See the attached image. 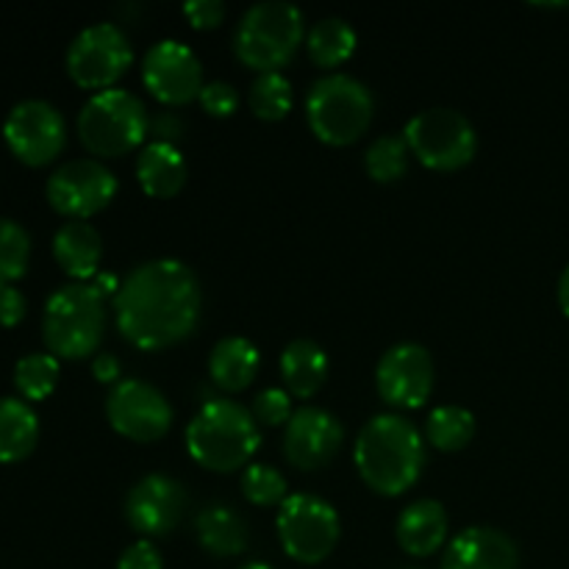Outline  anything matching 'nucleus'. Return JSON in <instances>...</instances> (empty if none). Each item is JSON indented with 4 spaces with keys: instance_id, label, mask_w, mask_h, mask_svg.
Returning <instances> with one entry per match:
<instances>
[{
    "instance_id": "nucleus-11",
    "label": "nucleus",
    "mask_w": 569,
    "mask_h": 569,
    "mask_svg": "<svg viewBox=\"0 0 569 569\" xmlns=\"http://www.w3.org/2000/svg\"><path fill=\"white\" fill-rule=\"evenodd\" d=\"M117 194V176L98 159H72L56 167L44 183L50 209L67 220H89L100 214Z\"/></svg>"
},
{
    "instance_id": "nucleus-36",
    "label": "nucleus",
    "mask_w": 569,
    "mask_h": 569,
    "mask_svg": "<svg viewBox=\"0 0 569 569\" xmlns=\"http://www.w3.org/2000/svg\"><path fill=\"white\" fill-rule=\"evenodd\" d=\"M117 569H164V561H161L159 548L150 539H139L122 550Z\"/></svg>"
},
{
    "instance_id": "nucleus-33",
    "label": "nucleus",
    "mask_w": 569,
    "mask_h": 569,
    "mask_svg": "<svg viewBox=\"0 0 569 569\" xmlns=\"http://www.w3.org/2000/svg\"><path fill=\"white\" fill-rule=\"evenodd\" d=\"M292 395L287 389H264V392L256 395L253 400V417L259 426L267 428H278V426H287L292 420Z\"/></svg>"
},
{
    "instance_id": "nucleus-7",
    "label": "nucleus",
    "mask_w": 569,
    "mask_h": 569,
    "mask_svg": "<svg viewBox=\"0 0 569 569\" xmlns=\"http://www.w3.org/2000/svg\"><path fill=\"white\" fill-rule=\"evenodd\" d=\"M148 106L128 89L92 94L78 114V139L94 159H122L148 139Z\"/></svg>"
},
{
    "instance_id": "nucleus-24",
    "label": "nucleus",
    "mask_w": 569,
    "mask_h": 569,
    "mask_svg": "<svg viewBox=\"0 0 569 569\" xmlns=\"http://www.w3.org/2000/svg\"><path fill=\"white\" fill-rule=\"evenodd\" d=\"M194 537L214 559H233L248 550V526L231 506H206L194 520Z\"/></svg>"
},
{
    "instance_id": "nucleus-15",
    "label": "nucleus",
    "mask_w": 569,
    "mask_h": 569,
    "mask_svg": "<svg viewBox=\"0 0 569 569\" xmlns=\"http://www.w3.org/2000/svg\"><path fill=\"white\" fill-rule=\"evenodd\" d=\"M142 81L144 89L170 109L189 106L200 98V89L206 87L198 53L176 39H161L144 53Z\"/></svg>"
},
{
    "instance_id": "nucleus-13",
    "label": "nucleus",
    "mask_w": 569,
    "mask_h": 569,
    "mask_svg": "<svg viewBox=\"0 0 569 569\" xmlns=\"http://www.w3.org/2000/svg\"><path fill=\"white\" fill-rule=\"evenodd\" d=\"M3 139L22 164L44 167L64 150L67 122L48 100H20L6 117Z\"/></svg>"
},
{
    "instance_id": "nucleus-4",
    "label": "nucleus",
    "mask_w": 569,
    "mask_h": 569,
    "mask_svg": "<svg viewBox=\"0 0 569 569\" xmlns=\"http://www.w3.org/2000/svg\"><path fill=\"white\" fill-rule=\"evenodd\" d=\"M106 333V295L94 283H64L44 303L42 337L56 359L81 361Z\"/></svg>"
},
{
    "instance_id": "nucleus-17",
    "label": "nucleus",
    "mask_w": 569,
    "mask_h": 569,
    "mask_svg": "<svg viewBox=\"0 0 569 569\" xmlns=\"http://www.w3.org/2000/svg\"><path fill=\"white\" fill-rule=\"evenodd\" d=\"M187 506L189 495L183 483L153 472V476H144L142 481L133 483L131 492L126 495V520L144 539L167 537L181 526Z\"/></svg>"
},
{
    "instance_id": "nucleus-40",
    "label": "nucleus",
    "mask_w": 569,
    "mask_h": 569,
    "mask_svg": "<svg viewBox=\"0 0 569 569\" xmlns=\"http://www.w3.org/2000/svg\"><path fill=\"white\" fill-rule=\"evenodd\" d=\"M559 306H561V311L569 317V264L565 267V272H561V278H559Z\"/></svg>"
},
{
    "instance_id": "nucleus-38",
    "label": "nucleus",
    "mask_w": 569,
    "mask_h": 569,
    "mask_svg": "<svg viewBox=\"0 0 569 569\" xmlns=\"http://www.w3.org/2000/svg\"><path fill=\"white\" fill-rule=\"evenodd\" d=\"M187 126H183L181 117L176 111H159V114L150 117V133H153V142L176 144L183 137Z\"/></svg>"
},
{
    "instance_id": "nucleus-41",
    "label": "nucleus",
    "mask_w": 569,
    "mask_h": 569,
    "mask_svg": "<svg viewBox=\"0 0 569 569\" xmlns=\"http://www.w3.org/2000/svg\"><path fill=\"white\" fill-rule=\"evenodd\" d=\"M239 569H272V567L264 565V561H248V565H242Z\"/></svg>"
},
{
    "instance_id": "nucleus-9",
    "label": "nucleus",
    "mask_w": 569,
    "mask_h": 569,
    "mask_svg": "<svg viewBox=\"0 0 569 569\" xmlns=\"http://www.w3.org/2000/svg\"><path fill=\"white\" fill-rule=\"evenodd\" d=\"M406 144L422 167L437 172H456L478 153V133L461 111L426 109L406 122Z\"/></svg>"
},
{
    "instance_id": "nucleus-34",
    "label": "nucleus",
    "mask_w": 569,
    "mask_h": 569,
    "mask_svg": "<svg viewBox=\"0 0 569 569\" xmlns=\"http://www.w3.org/2000/svg\"><path fill=\"white\" fill-rule=\"evenodd\" d=\"M198 103L209 117H220V120H226V117H231L233 111L239 109V92L237 87L228 81H209L203 89H200Z\"/></svg>"
},
{
    "instance_id": "nucleus-3",
    "label": "nucleus",
    "mask_w": 569,
    "mask_h": 569,
    "mask_svg": "<svg viewBox=\"0 0 569 569\" xmlns=\"http://www.w3.org/2000/svg\"><path fill=\"white\" fill-rule=\"evenodd\" d=\"M261 445V426L253 411L228 398H214L198 409L187 426V450L203 470L237 472L250 465Z\"/></svg>"
},
{
    "instance_id": "nucleus-31",
    "label": "nucleus",
    "mask_w": 569,
    "mask_h": 569,
    "mask_svg": "<svg viewBox=\"0 0 569 569\" xmlns=\"http://www.w3.org/2000/svg\"><path fill=\"white\" fill-rule=\"evenodd\" d=\"M31 259V237L20 222L0 217V289L26 276Z\"/></svg>"
},
{
    "instance_id": "nucleus-30",
    "label": "nucleus",
    "mask_w": 569,
    "mask_h": 569,
    "mask_svg": "<svg viewBox=\"0 0 569 569\" xmlns=\"http://www.w3.org/2000/svg\"><path fill=\"white\" fill-rule=\"evenodd\" d=\"M59 383V359L53 353H28L14 365V387L22 400H44Z\"/></svg>"
},
{
    "instance_id": "nucleus-1",
    "label": "nucleus",
    "mask_w": 569,
    "mask_h": 569,
    "mask_svg": "<svg viewBox=\"0 0 569 569\" xmlns=\"http://www.w3.org/2000/svg\"><path fill=\"white\" fill-rule=\"evenodd\" d=\"M200 281L178 259H150L131 270L114 295V322L139 350H167L192 337L200 322Z\"/></svg>"
},
{
    "instance_id": "nucleus-39",
    "label": "nucleus",
    "mask_w": 569,
    "mask_h": 569,
    "mask_svg": "<svg viewBox=\"0 0 569 569\" xmlns=\"http://www.w3.org/2000/svg\"><path fill=\"white\" fill-rule=\"evenodd\" d=\"M92 376L98 383H106V387H117L122 381V365L117 356L111 353H98L92 359Z\"/></svg>"
},
{
    "instance_id": "nucleus-22",
    "label": "nucleus",
    "mask_w": 569,
    "mask_h": 569,
    "mask_svg": "<svg viewBox=\"0 0 569 569\" xmlns=\"http://www.w3.org/2000/svg\"><path fill=\"white\" fill-rule=\"evenodd\" d=\"M331 361L328 353L315 339H295L281 353V378L287 383V392L300 400H309L326 387Z\"/></svg>"
},
{
    "instance_id": "nucleus-5",
    "label": "nucleus",
    "mask_w": 569,
    "mask_h": 569,
    "mask_svg": "<svg viewBox=\"0 0 569 569\" xmlns=\"http://www.w3.org/2000/svg\"><path fill=\"white\" fill-rule=\"evenodd\" d=\"M303 42V14L298 6L287 0H264V3L250 6L233 33L237 59L259 76L287 67Z\"/></svg>"
},
{
    "instance_id": "nucleus-16",
    "label": "nucleus",
    "mask_w": 569,
    "mask_h": 569,
    "mask_svg": "<svg viewBox=\"0 0 569 569\" xmlns=\"http://www.w3.org/2000/svg\"><path fill=\"white\" fill-rule=\"evenodd\" d=\"M345 445L339 417L320 406H300L283 431V456L300 472H317L331 465Z\"/></svg>"
},
{
    "instance_id": "nucleus-8",
    "label": "nucleus",
    "mask_w": 569,
    "mask_h": 569,
    "mask_svg": "<svg viewBox=\"0 0 569 569\" xmlns=\"http://www.w3.org/2000/svg\"><path fill=\"white\" fill-rule=\"evenodd\" d=\"M276 528L283 553L306 567L326 561L342 537L337 509L328 500L309 492L289 495L278 506Z\"/></svg>"
},
{
    "instance_id": "nucleus-25",
    "label": "nucleus",
    "mask_w": 569,
    "mask_h": 569,
    "mask_svg": "<svg viewBox=\"0 0 569 569\" xmlns=\"http://www.w3.org/2000/svg\"><path fill=\"white\" fill-rule=\"evenodd\" d=\"M39 442V417L26 400L0 398V461L28 459Z\"/></svg>"
},
{
    "instance_id": "nucleus-28",
    "label": "nucleus",
    "mask_w": 569,
    "mask_h": 569,
    "mask_svg": "<svg viewBox=\"0 0 569 569\" xmlns=\"http://www.w3.org/2000/svg\"><path fill=\"white\" fill-rule=\"evenodd\" d=\"M409 159L411 150L406 144V137H398V133H383L376 142L367 148L365 167L367 176L376 183H395L409 172Z\"/></svg>"
},
{
    "instance_id": "nucleus-12",
    "label": "nucleus",
    "mask_w": 569,
    "mask_h": 569,
    "mask_svg": "<svg viewBox=\"0 0 569 569\" xmlns=\"http://www.w3.org/2000/svg\"><path fill=\"white\" fill-rule=\"evenodd\" d=\"M106 417L109 426L131 442L150 445L159 442L172 428V406L153 383L139 378H122L109 389L106 398Z\"/></svg>"
},
{
    "instance_id": "nucleus-35",
    "label": "nucleus",
    "mask_w": 569,
    "mask_h": 569,
    "mask_svg": "<svg viewBox=\"0 0 569 569\" xmlns=\"http://www.w3.org/2000/svg\"><path fill=\"white\" fill-rule=\"evenodd\" d=\"M183 14L194 31H214L226 20V6L222 0H189L183 6Z\"/></svg>"
},
{
    "instance_id": "nucleus-23",
    "label": "nucleus",
    "mask_w": 569,
    "mask_h": 569,
    "mask_svg": "<svg viewBox=\"0 0 569 569\" xmlns=\"http://www.w3.org/2000/svg\"><path fill=\"white\" fill-rule=\"evenodd\" d=\"M261 367L259 348L244 337H226L211 348L209 376L222 392L237 395L256 381Z\"/></svg>"
},
{
    "instance_id": "nucleus-27",
    "label": "nucleus",
    "mask_w": 569,
    "mask_h": 569,
    "mask_svg": "<svg viewBox=\"0 0 569 569\" xmlns=\"http://www.w3.org/2000/svg\"><path fill=\"white\" fill-rule=\"evenodd\" d=\"M476 437V417L461 406H439L426 422V439L442 453H459Z\"/></svg>"
},
{
    "instance_id": "nucleus-18",
    "label": "nucleus",
    "mask_w": 569,
    "mask_h": 569,
    "mask_svg": "<svg viewBox=\"0 0 569 569\" xmlns=\"http://www.w3.org/2000/svg\"><path fill=\"white\" fill-rule=\"evenodd\" d=\"M515 539L492 526H472L456 533L442 553V569H517Z\"/></svg>"
},
{
    "instance_id": "nucleus-29",
    "label": "nucleus",
    "mask_w": 569,
    "mask_h": 569,
    "mask_svg": "<svg viewBox=\"0 0 569 569\" xmlns=\"http://www.w3.org/2000/svg\"><path fill=\"white\" fill-rule=\"evenodd\" d=\"M248 106L259 120L278 122L292 111V83L281 72H264L248 92Z\"/></svg>"
},
{
    "instance_id": "nucleus-42",
    "label": "nucleus",
    "mask_w": 569,
    "mask_h": 569,
    "mask_svg": "<svg viewBox=\"0 0 569 569\" xmlns=\"http://www.w3.org/2000/svg\"><path fill=\"white\" fill-rule=\"evenodd\" d=\"M406 569H415V567H406Z\"/></svg>"
},
{
    "instance_id": "nucleus-10",
    "label": "nucleus",
    "mask_w": 569,
    "mask_h": 569,
    "mask_svg": "<svg viewBox=\"0 0 569 569\" xmlns=\"http://www.w3.org/2000/svg\"><path fill=\"white\" fill-rule=\"evenodd\" d=\"M133 61L131 42H128L126 31L117 28L114 22H94V26L83 28L67 48V76L72 83L89 92H106L114 89L128 72Z\"/></svg>"
},
{
    "instance_id": "nucleus-2",
    "label": "nucleus",
    "mask_w": 569,
    "mask_h": 569,
    "mask_svg": "<svg viewBox=\"0 0 569 569\" xmlns=\"http://www.w3.org/2000/svg\"><path fill=\"white\" fill-rule=\"evenodd\" d=\"M353 461L367 489L383 498H400L420 481L426 442L406 417L378 415L356 437Z\"/></svg>"
},
{
    "instance_id": "nucleus-21",
    "label": "nucleus",
    "mask_w": 569,
    "mask_h": 569,
    "mask_svg": "<svg viewBox=\"0 0 569 569\" xmlns=\"http://www.w3.org/2000/svg\"><path fill=\"white\" fill-rule=\"evenodd\" d=\"M187 161L176 144L148 142L137 156V181L148 198L170 200L187 187Z\"/></svg>"
},
{
    "instance_id": "nucleus-32",
    "label": "nucleus",
    "mask_w": 569,
    "mask_h": 569,
    "mask_svg": "<svg viewBox=\"0 0 569 569\" xmlns=\"http://www.w3.org/2000/svg\"><path fill=\"white\" fill-rule=\"evenodd\" d=\"M242 495L248 503L259 506V509H270V506H281L289 498V483L278 467L272 465H248L242 472Z\"/></svg>"
},
{
    "instance_id": "nucleus-37",
    "label": "nucleus",
    "mask_w": 569,
    "mask_h": 569,
    "mask_svg": "<svg viewBox=\"0 0 569 569\" xmlns=\"http://www.w3.org/2000/svg\"><path fill=\"white\" fill-rule=\"evenodd\" d=\"M26 295L20 292L17 287H3L0 289V326L3 328H14L26 320Z\"/></svg>"
},
{
    "instance_id": "nucleus-26",
    "label": "nucleus",
    "mask_w": 569,
    "mask_h": 569,
    "mask_svg": "<svg viewBox=\"0 0 569 569\" xmlns=\"http://www.w3.org/2000/svg\"><path fill=\"white\" fill-rule=\"evenodd\" d=\"M356 37L353 26L342 17H322L306 33V50L315 67L320 70H337L342 67L350 56L356 53Z\"/></svg>"
},
{
    "instance_id": "nucleus-14",
    "label": "nucleus",
    "mask_w": 569,
    "mask_h": 569,
    "mask_svg": "<svg viewBox=\"0 0 569 569\" xmlns=\"http://www.w3.org/2000/svg\"><path fill=\"white\" fill-rule=\"evenodd\" d=\"M433 356L417 342L392 345L376 367L378 398L395 411H415L428 403L433 392Z\"/></svg>"
},
{
    "instance_id": "nucleus-6",
    "label": "nucleus",
    "mask_w": 569,
    "mask_h": 569,
    "mask_svg": "<svg viewBox=\"0 0 569 569\" xmlns=\"http://www.w3.org/2000/svg\"><path fill=\"white\" fill-rule=\"evenodd\" d=\"M376 100L353 76L331 72L311 83L306 94V122L320 142L331 148H348L359 142L372 126Z\"/></svg>"
},
{
    "instance_id": "nucleus-19",
    "label": "nucleus",
    "mask_w": 569,
    "mask_h": 569,
    "mask_svg": "<svg viewBox=\"0 0 569 569\" xmlns=\"http://www.w3.org/2000/svg\"><path fill=\"white\" fill-rule=\"evenodd\" d=\"M395 537H398L400 550L415 559H428V556L439 553L448 548V515L439 500H417V503L406 506L395 526Z\"/></svg>"
},
{
    "instance_id": "nucleus-20",
    "label": "nucleus",
    "mask_w": 569,
    "mask_h": 569,
    "mask_svg": "<svg viewBox=\"0 0 569 569\" xmlns=\"http://www.w3.org/2000/svg\"><path fill=\"white\" fill-rule=\"evenodd\" d=\"M53 259L76 283L98 276L103 261V239L98 228L89 226L87 220L64 222L53 237Z\"/></svg>"
}]
</instances>
